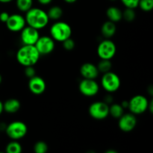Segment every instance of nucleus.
Masks as SVG:
<instances>
[{
	"label": "nucleus",
	"mask_w": 153,
	"mask_h": 153,
	"mask_svg": "<svg viewBox=\"0 0 153 153\" xmlns=\"http://www.w3.org/2000/svg\"><path fill=\"white\" fill-rule=\"evenodd\" d=\"M64 1H65V2L68 3V4H73V3L76 2L77 0H64Z\"/></svg>",
	"instance_id": "72a5a7b5"
},
{
	"label": "nucleus",
	"mask_w": 153,
	"mask_h": 153,
	"mask_svg": "<svg viewBox=\"0 0 153 153\" xmlns=\"http://www.w3.org/2000/svg\"><path fill=\"white\" fill-rule=\"evenodd\" d=\"M79 89L82 95L88 97H92L97 95L100 91V85L95 79H83L80 82Z\"/></svg>",
	"instance_id": "1a4fd4ad"
},
{
	"label": "nucleus",
	"mask_w": 153,
	"mask_h": 153,
	"mask_svg": "<svg viewBox=\"0 0 153 153\" xmlns=\"http://www.w3.org/2000/svg\"><path fill=\"white\" fill-rule=\"evenodd\" d=\"M121 105H122V107L124 109L126 108H128V100H125V101L122 102V103H121Z\"/></svg>",
	"instance_id": "2f4dec72"
},
{
	"label": "nucleus",
	"mask_w": 153,
	"mask_h": 153,
	"mask_svg": "<svg viewBox=\"0 0 153 153\" xmlns=\"http://www.w3.org/2000/svg\"><path fill=\"white\" fill-rule=\"evenodd\" d=\"M21 103L17 99H8L3 103L4 111L7 114H15L20 109Z\"/></svg>",
	"instance_id": "dca6fc26"
},
{
	"label": "nucleus",
	"mask_w": 153,
	"mask_h": 153,
	"mask_svg": "<svg viewBox=\"0 0 153 153\" xmlns=\"http://www.w3.org/2000/svg\"><path fill=\"white\" fill-rule=\"evenodd\" d=\"M90 116L97 120H102L108 117L109 115V105L103 102H95L90 105Z\"/></svg>",
	"instance_id": "6e6552de"
},
{
	"label": "nucleus",
	"mask_w": 153,
	"mask_h": 153,
	"mask_svg": "<svg viewBox=\"0 0 153 153\" xmlns=\"http://www.w3.org/2000/svg\"><path fill=\"white\" fill-rule=\"evenodd\" d=\"M37 1H38L40 4H43V5H46V4H50L52 1V0H37Z\"/></svg>",
	"instance_id": "7c9ffc66"
},
{
	"label": "nucleus",
	"mask_w": 153,
	"mask_h": 153,
	"mask_svg": "<svg viewBox=\"0 0 153 153\" xmlns=\"http://www.w3.org/2000/svg\"><path fill=\"white\" fill-rule=\"evenodd\" d=\"M9 16H10V14L7 12H1V13H0V22L5 23L8 19Z\"/></svg>",
	"instance_id": "c756f323"
},
{
	"label": "nucleus",
	"mask_w": 153,
	"mask_h": 153,
	"mask_svg": "<svg viewBox=\"0 0 153 153\" xmlns=\"http://www.w3.org/2000/svg\"><path fill=\"white\" fill-rule=\"evenodd\" d=\"M40 57L34 45H23L18 49L16 55L18 63L23 67L34 66L38 62Z\"/></svg>",
	"instance_id": "f257e3e1"
},
{
	"label": "nucleus",
	"mask_w": 153,
	"mask_h": 153,
	"mask_svg": "<svg viewBox=\"0 0 153 153\" xmlns=\"http://www.w3.org/2000/svg\"><path fill=\"white\" fill-rule=\"evenodd\" d=\"M25 22L28 26L40 30L45 28L49 23V16L47 13L38 7H31L25 12Z\"/></svg>",
	"instance_id": "f03ea898"
},
{
	"label": "nucleus",
	"mask_w": 153,
	"mask_h": 153,
	"mask_svg": "<svg viewBox=\"0 0 153 153\" xmlns=\"http://www.w3.org/2000/svg\"><path fill=\"white\" fill-rule=\"evenodd\" d=\"M117 52V46L112 40L106 39L100 42L97 47V55L100 59L111 60Z\"/></svg>",
	"instance_id": "0eeeda50"
},
{
	"label": "nucleus",
	"mask_w": 153,
	"mask_h": 153,
	"mask_svg": "<svg viewBox=\"0 0 153 153\" xmlns=\"http://www.w3.org/2000/svg\"><path fill=\"white\" fill-rule=\"evenodd\" d=\"M6 27L7 29L13 32H18L23 29L24 27L26 25L25 19L19 13H13L10 14L8 19L5 22Z\"/></svg>",
	"instance_id": "f8f14e48"
},
{
	"label": "nucleus",
	"mask_w": 153,
	"mask_h": 153,
	"mask_svg": "<svg viewBox=\"0 0 153 153\" xmlns=\"http://www.w3.org/2000/svg\"><path fill=\"white\" fill-rule=\"evenodd\" d=\"M98 69L97 65L92 63H85L80 67V74L83 79H96L99 76Z\"/></svg>",
	"instance_id": "2eb2a0df"
},
{
	"label": "nucleus",
	"mask_w": 153,
	"mask_h": 153,
	"mask_svg": "<svg viewBox=\"0 0 153 153\" xmlns=\"http://www.w3.org/2000/svg\"><path fill=\"white\" fill-rule=\"evenodd\" d=\"M34 151L36 153H46L48 151V145L44 141H37L34 145Z\"/></svg>",
	"instance_id": "a878e982"
},
{
	"label": "nucleus",
	"mask_w": 153,
	"mask_h": 153,
	"mask_svg": "<svg viewBox=\"0 0 153 153\" xmlns=\"http://www.w3.org/2000/svg\"><path fill=\"white\" fill-rule=\"evenodd\" d=\"M51 37L54 40L62 43L66 39L71 37L72 28L65 22H56L50 28Z\"/></svg>",
	"instance_id": "7ed1b4c3"
},
{
	"label": "nucleus",
	"mask_w": 153,
	"mask_h": 153,
	"mask_svg": "<svg viewBox=\"0 0 153 153\" xmlns=\"http://www.w3.org/2000/svg\"><path fill=\"white\" fill-rule=\"evenodd\" d=\"M138 7L143 11L149 12L153 8V0H140Z\"/></svg>",
	"instance_id": "393cba45"
},
{
	"label": "nucleus",
	"mask_w": 153,
	"mask_h": 153,
	"mask_svg": "<svg viewBox=\"0 0 153 153\" xmlns=\"http://www.w3.org/2000/svg\"><path fill=\"white\" fill-rule=\"evenodd\" d=\"M106 15L108 18V20L113 22H118L123 19V11L119 7L111 6L109 7L106 10Z\"/></svg>",
	"instance_id": "a211bd4d"
},
{
	"label": "nucleus",
	"mask_w": 153,
	"mask_h": 153,
	"mask_svg": "<svg viewBox=\"0 0 153 153\" xmlns=\"http://www.w3.org/2000/svg\"><path fill=\"white\" fill-rule=\"evenodd\" d=\"M63 43V47L67 51H71L76 47V43H75L74 40L71 38V37H69V38L66 39L65 40L62 42Z\"/></svg>",
	"instance_id": "bb28decb"
},
{
	"label": "nucleus",
	"mask_w": 153,
	"mask_h": 153,
	"mask_svg": "<svg viewBox=\"0 0 153 153\" xmlns=\"http://www.w3.org/2000/svg\"><path fill=\"white\" fill-rule=\"evenodd\" d=\"M139 1L140 0H121L126 7L133 9H135L136 7H138Z\"/></svg>",
	"instance_id": "cd10ccee"
},
{
	"label": "nucleus",
	"mask_w": 153,
	"mask_h": 153,
	"mask_svg": "<svg viewBox=\"0 0 153 153\" xmlns=\"http://www.w3.org/2000/svg\"><path fill=\"white\" fill-rule=\"evenodd\" d=\"M120 79L117 74L111 71L103 73L101 79V85L108 93H114L120 87Z\"/></svg>",
	"instance_id": "39448f33"
},
{
	"label": "nucleus",
	"mask_w": 153,
	"mask_h": 153,
	"mask_svg": "<svg viewBox=\"0 0 153 153\" xmlns=\"http://www.w3.org/2000/svg\"><path fill=\"white\" fill-rule=\"evenodd\" d=\"M118 120H119L118 126L120 129L124 132H130L133 131L137 123L136 116L131 112L123 114Z\"/></svg>",
	"instance_id": "9b49d317"
},
{
	"label": "nucleus",
	"mask_w": 153,
	"mask_h": 153,
	"mask_svg": "<svg viewBox=\"0 0 153 153\" xmlns=\"http://www.w3.org/2000/svg\"><path fill=\"white\" fill-rule=\"evenodd\" d=\"M117 31V26L115 22L108 20L102 24L101 28L102 34L104 37L108 39L113 37Z\"/></svg>",
	"instance_id": "f3484780"
},
{
	"label": "nucleus",
	"mask_w": 153,
	"mask_h": 153,
	"mask_svg": "<svg viewBox=\"0 0 153 153\" xmlns=\"http://www.w3.org/2000/svg\"><path fill=\"white\" fill-rule=\"evenodd\" d=\"M34 46L40 55H49L55 49V40L49 36H40Z\"/></svg>",
	"instance_id": "9d476101"
},
{
	"label": "nucleus",
	"mask_w": 153,
	"mask_h": 153,
	"mask_svg": "<svg viewBox=\"0 0 153 153\" xmlns=\"http://www.w3.org/2000/svg\"><path fill=\"white\" fill-rule=\"evenodd\" d=\"M100 73H105L111 71L112 68V63L111 60L107 59H100V61L97 65Z\"/></svg>",
	"instance_id": "412c9836"
},
{
	"label": "nucleus",
	"mask_w": 153,
	"mask_h": 153,
	"mask_svg": "<svg viewBox=\"0 0 153 153\" xmlns=\"http://www.w3.org/2000/svg\"><path fill=\"white\" fill-rule=\"evenodd\" d=\"M124 114V108L120 104L114 103L109 105V115L114 119H119Z\"/></svg>",
	"instance_id": "6ab92c4d"
},
{
	"label": "nucleus",
	"mask_w": 153,
	"mask_h": 153,
	"mask_svg": "<svg viewBox=\"0 0 153 153\" xmlns=\"http://www.w3.org/2000/svg\"><path fill=\"white\" fill-rule=\"evenodd\" d=\"M3 111H4V109H3V102L1 101H0V115L2 114Z\"/></svg>",
	"instance_id": "473e14b6"
},
{
	"label": "nucleus",
	"mask_w": 153,
	"mask_h": 153,
	"mask_svg": "<svg viewBox=\"0 0 153 153\" xmlns=\"http://www.w3.org/2000/svg\"><path fill=\"white\" fill-rule=\"evenodd\" d=\"M5 132L9 138L13 140L22 139L28 132V127L22 121H13L7 125L5 128Z\"/></svg>",
	"instance_id": "20e7f679"
},
{
	"label": "nucleus",
	"mask_w": 153,
	"mask_h": 153,
	"mask_svg": "<svg viewBox=\"0 0 153 153\" xmlns=\"http://www.w3.org/2000/svg\"><path fill=\"white\" fill-rule=\"evenodd\" d=\"M106 153H117V152L115 150H112V149H109V150L106 151Z\"/></svg>",
	"instance_id": "c9c22d12"
},
{
	"label": "nucleus",
	"mask_w": 153,
	"mask_h": 153,
	"mask_svg": "<svg viewBox=\"0 0 153 153\" xmlns=\"http://www.w3.org/2000/svg\"><path fill=\"white\" fill-rule=\"evenodd\" d=\"M149 101L143 95H136L128 101V107L130 112L134 115L143 114L148 111Z\"/></svg>",
	"instance_id": "423d86ee"
},
{
	"label": "nucleus",
	"mask_w": 153,
	"mask_h": 153,
	"mask_svg": "<svg viewBox=\"0 0 153 153\" xmlns=\"http://www.w3.org/2000/svg\"><path fill=\"white\" fill-rule=\"evenodd\" d=\"M39 37V30L28 25L24 27L21 31L20 38L23 45H34Z\"/></svg>",
	"instance_id": "ddd939ff"
},
{
	"label": "nucleus",
	"mask_w": 153,
	"mask_h": 153,
	"mask_svg": "<svg viewBox=\"0 0 153 153\" xmlns=\"http://www.w3.org/2000/svg\"><path fill=\"white\" fill-rule=\"evenodd\" d=\"M22 150V148L21 144L16 140L7 143L5 148V151L7 153H20Z\"/></svg>",
	"instance_id": "5701e85b"
},
{
	"label": "nucleus",
	"mask_w": 153,
	"mask_h": 153,
	"mask_svg": "<svg viewBox=\"0 0 153 153\" xmlns=\"http://www.w3.org/2000/svg\"><path fill=\"white\" fill-rule=\"evenodd\" d=\"M1 82H2V77H1V75L0 74V84L1 83Z\"/></svg>",
	"instance_id": "e433bc0d"
},
{
	"label": "nucleus",
	"mask_w": 153,
	"mask_h": 153,
	"mask_svg": "<svg viewBox=\"0 0 153 153\" xmlns=\"http://www.w3.org/2000/svg\"><path fill=\"white\" fill-rule=\"evenodd\" d=\"M16 5L20 11L27 12L32 7L33 0H16Z\"/></svg>",
	"instance_id": "4be33fe9"
},
{
	"label": "nucleus",
	"mask_w": 153,
	"mask_h": 153,
	"mask_svg": "<svg viewBox=\"0 0 153 153\" xmlns=\"http://www.w3.org/2000/svg\"><path fill=\"white\" fill-rule=\"evenodd\" d=\"M47 13L48 16H49V19H52V20H58L61 16H63V9L61 8L60 6H52L49 9Z\"/></svg>",
	"instance_id": "aec40b11"
},
{
	"label": "nucleus",
	"mask_w": 153,
	"mask_h": 153,
	"mask_svg": "<svg viewBox=\"0 0 153 153\" xmlns=\"http://www.w3.org/2000/svg\"><path fill=\"white\" fill-rule=\"evenodd\" d=\"M111 1H115V0H111Z\"/></svg>",
	"instance_id": "4c0bfd02"
},
{
	"label": "nucleus",
	"mask_w": 153,
	"mask_h": 153,
	"mask_svg": "<svg viewBox=\"0 0 153 153\" xmlns=\"http://www.w3.org/2000/svg\"><path fill=\"white\" fill-rule=\"evenodd\" d=\"M13 0H0V2L1 3H9L11 2Z\"/></svg>",
	"instance_id": "f704fd0d"
},
{
	"label": "nucleus",
	"mask_w": 153,
	"mask_h": 153,
	"mask_svg": "<svg viewBox=\"0 0 153 153\" xmlns=\"http://www.w3.org/2000/svg\"><path fill=\"white\" fill-rule=\"evenodd\" d=\"M28 89L34 95H41L46 89V82L43 78L34 76V77L29 79Z\"/></svg>",
	"instance_id": "4468645a"
},
{
	"label": "nucleus",
	"mask_w": 153,
	"mask_h": 153,
	"mask_svg": "<svg viewBox=\"0 0 153 153\" xmlns=\"http://www.w3.org/2000/svg\"><path fill=\"white\" fill-rule=\"evenodd\" d=\"M136 18V12L134 9L128 8L126 7L124 11L123 12V19H125L126 22H131L135 19Z\"/></svg>",
	"instance_id": "b1692460"
},
{
	"label": "nucleus",
	"mask_w": 153,
	"mask_h": 153,
	"mask_svg": "<svg viewBox=\"0 0 153 153\" xmlns=\"http://www.w3.org/2000/svg\"><path fill=\"white\" fill-rule=\"evenodd\" d=\"M25 71H24V73H25V76H26L27 78H31L34 77V76H36V71L35 69H34V66H29V67H25Z\"/></svg>",
	"instance_id": "c85d7f7f"
}]
</instances>
